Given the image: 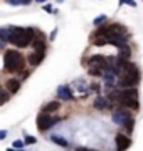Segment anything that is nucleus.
Returning <instances> with one entry per match:
<instances>
[{"mask_svg": "<svg viewBox=\"0 0 143 151\" xmlns=\"http://www.w3.org/2000/svg\"><path fill=\"white\" fill-rule=\"evenodd\" d=\"M35 138H34V136H25V143H27V145H35Z\"/></svg>", "mask_w": 143, "mask_h": 151, "instance_id": "nucleus-17", "label": "nucleus"}, {"mask_svg": "<svg viewBox=\"0 0 143 151\" xmlns=\"http://www.w3.org/2000/svg\"><path fill=\"white\" fill-rule=\"evenodd\" d=\"M52 141L59 146H67V141L64 139V138H59V136H52Z\"/></svg>", "mask_w": 143, "mask_h": 151, "instance_id": "nucleus-14", "label": "nucleus"}, {"mask_svg": "<svg viewBox=\"0 0 143 151\" xmlns=\"http://www.w3.org/2000/svg\"><path fill=\"white\" fill-rule=\"evenodd\" d=\"M59 106H61V104L57 103V101H56V103H49V104H46L44 111H46V113H52V111H57Z\"/></svg>", "mask_w": 143, "mask_h": 151, "instance_id": "nucleus-13", "label": "nucleus"}, {"mask_svg": "<svg viewBox=\"0 0 143 151\" xmlns=\"http://www.w3.org/2000/svg\"><path fill=\"white\" fill-rule=\"evenodd\" d=\"M106 20V17L105 15H99L98 19H96V20H94V24H96V25H99V24H103V22Z\"/></svg>", "mask_w": 143, "mask_h": 151, "instance_id": "nucleus-18", "label": "nucleus"}, {"mask_svg": "<svg viewBox=\"0 0 143 151\" xmlns=\"http://www.w3.org/2000/svg\"><path fill=\"white\" fill-rule=\"evenodd\" d=\"M32 0H9V4H14V5H17V4H30Z\"/></svg>", "mask_w": 143, "mask_h": 151, "instance_id": "nucleus-16", "label": "nucleus"}, {"mask_svg": "<svg viewBox=\"0 0 143 151\" xmlns=\"http://www.w3.org/2000/svg\"><path fill=\"white\" fill-rule=\"evenodd\" d=\"M121 4H128V5H131V7H136L135 0H121Z\"/></svg>", "mask_w": 143, "mask_h": 151, "instance_id": "nucleus-20", "label": "nucleus"}, {"mask_svg": "<svg viewBox=\"0 0 143 151\" xmlns=\"http://www.w3.org/2000/svg\"><path fill=\"white\" fill-rule=\"evenodd\" d=\"M130 145H131V141H130L128 136H125V134L116 136V148L118 150H126V148H130Z\"/></svg>", "mask_w": 143, "mask_h": 151, "instance_id": "nucleus-6", "label": "nucleus"}, {"mask_svg": "<svg viewBox=\"0 0 143 151\" xmlns=\"http://www.w3.org/2000/svg\"><path fill=\"white\" fill-rule=\"evenodd\" d=\"M130 119V113L128 111H125V109H118V111H115V114H113V121H115L116 124H126V121Z\"/></svg>", "mask_w": 143, "mask_h": 151, "instance_id": "nucleus-5", "label": "nucleus"}, {"mask_svg": "<svg viewBox=\"0 0 143 151\" xmlns=\"http://www.w3.org/2000/svg\"><path fill=\"white\" fill-rule=\"evenodd\" d=\"M24 64H25V59L20 52L17 50H7L5 55H4V65L9 72H17V70H22Z\"/></svg>", "mask_w": 143, "mask_h": 151, "instance_id": "nucleus-3", "label": "nucleus"}, {"mask_svg": "<svg viewBox=\"0 0 143 151\" xmlns=\"http://www.w3.org/2000/svg\"><path fill=\"white\" fill-rule=\"evenodd\" d=\"M37 2H46V0H37Z\"/></svg>", "mask_w": 143, "mask_h": 151, "instance_id": "nucleus-24", "label": "nucleus"}, {"mask_svg": "<svg viewBox=\"0 0 143 151\" xmlns=\"http://www.w3.org/2000/svg\"><path fill=\"white\" fill-rule=\"evenodd\" d=\"M44 10H46V12H52V9H51L49 5H46V7H44Z\"/></svg>", "mask_w": 143, "mask_h": 151, "instance_id": "nucleus-23", "label": "nucleus"}, {"mask_svg": "<svg viewBox=\"0 0 143 151\" xmlns=\"http://www.w3.org/2000/svg\"><path fill=\"white\" fill-rule=\"evenodd\" d=\"M130 55H131V50L128 47L126 44L120 47V54H118V59L120 60H130Z\"/></svg>", "mask_w": 143, "mask_h": 151, "instance_id": "nucleus-8", "label": "nucleus"}, {"mask_svg": "<svg viewBox=\"0 0 143 151\" xmlns=\"http://www.w3.org/2000/svg\"><path fill=\"white\" fill-rule=\"evenodd\" d=\"M56 121H57V119H52V118H51V113L46 114V111H44V113H40V114L37 116V128H39L40 131H46V129H49V128L56 123Z\"/></svg>", "mask_w": 143, "mask_h": 151, "instance_id": "nucleus-4", "label": "nucleus"}, {"mask_svg": "<svg viewBox=\"0 0 143 151\" xmlns=\"http://www.w3.org/2000/svg\"><path fill=\"white\" fill-rule=\"evenodd\" d=\"M19 87H20V82L17 81V79H9L7 81V91L9 92H17Z\"/></svg>", "mask_w": 143, "mask_h": 151, "instance_id": "nucleus-10", "label": "nucleus"}, {"mask_svg": "<svg viewBox=\"0 0 143 151\" xmlns=\"http://www.w3.org/2000/svg\"><path fill=\"white\" fill-rule=\"evenodd\" d=\"M34 39V30L32 29H20L14 27L9 29V42L15 44L17 47H25L32 42Z\"/></svg>", "mask_w": 143, "mask_h": 151, "instance_id": "nucleus-2", "label": "nucleus"}, {"mask_svg": "<svg viewBox=\"0 0 143 151\" xmlns=\"http://www.w3.org/2000/svg\"><path fill=\"white\" fill-rule=\"evenodd\" d=\"M57 94H59L61 99H64V101H71L72 99V92L69 91V87L67 86H61L59 89H57Z\"/></svg>", "mask_w": 143, "mask_h": 151, "instance_id": "nucleus-7", "label": "nucleus"}, {"mask_svg": "<svg viewBox=\"0 0 143 151\" xmlns=\"http://www.w3.org/2000/svg\"><path fill=\"white\" fill-rule=\"evenodd\" d=\"M106 106H108V103H106L105 97H96V101H94V108L96 109H105Z\"/></svg>", "mask_w": 143, "mask_h": 151, "instance_id": "nucleus-11", "label": "nucleus"}, {"mask_svg": "<svg viewBox=\"0 0 143 151\" xmlns=\"http://www.w3.org/2000/svg\"><path fill=\"white\" fill-rule=\"evenodd\" d=\"M34 49H35V52H44L46 50V42L44 40H34Z\"/></svg>", "mask_w": 143, "mask_h": 151, "instance_id": "nucleus-12", "label": "nucleus"}, {"mask_svg": "<svg viewBox=\"0 0 143 151\" xmlns=\"http://www.w3.org/2000/svg\"><path fill=\"white\" fill-rule=\"evenodd\" d=\"M9 101V91H0V104H5Z\"/></svg>", "mask_w": 143, "mask_h": 151, "instance_id": "nucleus-15", "label": "nucleus"}, {"mask_svg": "<svg viewBox=\"0 0 143 151\" xmlns=\"http://www.w3.org/2000/svg\"><path fill=\"white\" fill-rule=\"evenodd\" d=\"M14 148H24V141H20V139L14 141Z\"/></svg>", "mask_w": 143, "mask_h": 151, "instance_id": "nucleus-19", "label": "nucleus"}, {"mask_svg": "<svg viewBox=\"0 0 143 151\" xmlns=\"http://www.w3.org/2000/svg\"><path fill=\"white\" fill-rule=\"evenodd\" d=\"M42 59H44V52H34L29 57V62H30V65H39L42 62Z\"/></svg>", "mask_w": 143, "mask_h": 151, "instance_id": "nucleus-9", "label": "nucleus"}, {"mask_svg": "<svg viewBox=\"0 0 143 151\" xmlns=\"http://www.w3.org/2000/svg\"><path fill=\"white\" fill-rule=\"evenodd\" d=\"M5 42H7V40L2 37V35H0V47H4V44H5Z\"/></svg>", "mask_w": 143, "mask_h": 151, "instance_id": "nucleus-21", "label": "nucleus"}, {"mask_svg": "<svg viewBox=\"0 0 143 151\" xmlns=\"http://www.w3.org/2000/svg\"><path fill=\"white\" fill-rule=\"evenodd\" d=\"M5 136H7V133H5V131H0V139H4Z\"/></svg>", "mask_w": 143, "mask_h": 151, "instance_id": "nucleus-22", "label": "nucleus"}, {"mask_svg": "<svg viewBox=\"0 0 143 151\" xmlns=\"http://www.w3.org/2000/svg\"><path fill=\"white\" fill-rule=\"evenodd\" d=\"M111 99H116L118 103H121L123 106L131 109L138 108V91L135 87H128V89H121V91H113L110 94Z\"/></svg>", "mask_w": 143, "mask_h": 151, "instance_id": "nucleus-1", "label": "nucleus"}]
</instances>
